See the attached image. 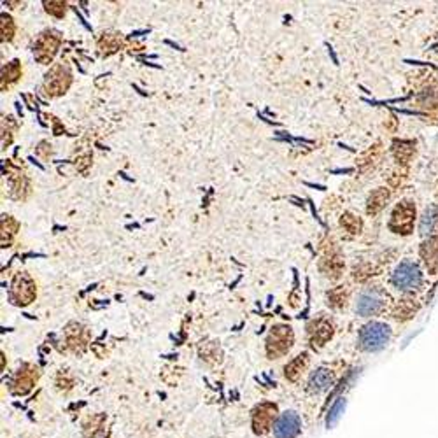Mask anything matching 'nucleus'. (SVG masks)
I'll return each instance as SVG.
<instances>
[{"label": "nucleus", "mask_w": 438, "mask_h": 438, "mask_svg": "<svg viewBox=\"0 0 438 438\" xmlns=\"http://www.w3.org/2000/svg\"><path fill=\"white\" fill-rule=\"evenodd\" d=\"M386 303H388V295L384 289H381L379 286L367 287L359 293L358 302H356V312L363 317L375 316L386 309Z\"/></svg>", "instance_id": "3"}, {"label": "nucleus", "mask_w": 438, "mask_h": 438, "mask_svg": "<svg viewBox=\"0 0 438 438\" xmlns=\"http://www.w3.org/2000/svg\"><path fill=\"white\" fill-rule=\"evenodd\" d=\"M307 363H309L307 354H300L295 361H291L286 367V377L291 379V381H296V377H299V375L302 374L303 368L307 367Z\"/></svg>", "instance_id": "11"}, {"label": "nucleus", "mask_w": 438, "mask_h": 438, "mask_svg": "<svg viewBox=\"0 0 438 438\" xmlns=\"http://www.w3.org/2000/svg\"><path fill=\"white\" fill-rule=\"evenodd\" d=\"M291 340H293V335H291L289 328H275L269 338L270 356L284 354L291 347Z\"/></svg>", "instance_id": "8"}, {"label": "nucleus", "mask_w": 438, "mask_h": 438, "mask_svg": "<svg viewBox=\"0 0 438 438\" xmlns=\"http://www.w3.org/2000/svg\"><path fill=\"white\" fill-rule=\"evenodd\" d=\"M391 284L402 293L412 295V293L419 291L424 284L423 269L414 259H403L393 270Z\"/></svg>", "instance_id": "1"}, {"label": "nucleus", "mask_w": 438, "mask_h": 438, "mask_svg": "<svg viewBox=\"0 0 438 438\" xmlns=\"http://www.w3.org/2000/svg\"><path fill=\"white\" fill-rule=\"evenodd\" d=\"M388 197H389V193L382 190V188L375 191V193H372L370 200H368V212H370V214H375V212L381 211V209L384 207Z\"/></svg>", "instance_id": "12"}, {"label": "nucleus", "mask_w": 438, "mask_h": 438, "mask_svg": "<svg viewBox=\"0 0 438 438\" xmlns=\"http://www.w3.org/2000/svg\"><path fill=\"white\" fill-rule=\"evenodd\" d=\"M302 430V421L296 412H284L273 423V437L275 438H295Z\"/></svg>", "instance_id": "5"}, {"label": "nucleus", "mask_w": 438, "mask_h": 438, "mask_svg": "<svg viewBox=\"0 0 438 438\" xmlns=\"http://www.w3.org/2000/svg\"><path fill=\"white\" fill-rule=\"evenodd\" d=\"M344 407H345L344 398H340L337 403H335L333 409H331V412H330V416H328V428L333 426V424L337 423L338 419H340V414H342V410H344Z\"/></svg>", "instance_id": "13"}, {"label": "nucleus", "mask_w": 438, "mask_h": 438, "mask_svg": "<svg viewBox=\"0 0 438 438\" xmlns=\"http://www.w3.org/2000/svg\"><path fill=\"white\" fill-rule=\"evenodd\" d=\"M416 204L410 200L400 202L395 207L391 214V221H389V228H391L395 234L400 235H409L414 232V225H416Z\"/></svg>", "instance_id": "4"}, {"label": "nucleus", "mask_w": 438, "mask_h": 438, "mask_svg": "<svg viewBox=\"0 0 438 438\" xmlns=\"http://www.w3.org/2000/svg\"><path fill=\"white\" fill-rule=\"evenodd\" d=\"M391 328L386 323H377V321H372V323L365 324L359 331V347L367 352H375L384 349L386 345L391 340Z\"/></svg>", "instance_id": "2"}, {"label": "nucleus", "mask_w": 438, "mask_h": 438, "mask_svg": "<svg viewBox=\"0 0 438 438\" xmlns=\"http://www.w3.org/2000/svg\"><path fill=\"white\" fill-rule=\"evenodd\" d=\"M275 412L277 409L272 403H263V405H259L258 409L255 410V416H252V428H255L256 433L263 435L270 430L273 419H275Z\"/></svg>", "instance_id": "7"}, {"label": "nucleus", "mask_w": 438, "mask_h": 438, "mask_svg": "<svg viewBox=\"0 0 438 438\" xmlns=\"http://www.w3.org/2000/svg\"><path fill=\"white\" fill-rule=\"evenodd\" d=\"M417 310H419V303L412 299H405L398 303V307H396L395 317L398 321H407L410 319Z\"/></svg>", "instance_id": "10"}, {"label": "nucleus", "mask_w": 438, "mask_h": 438, "mask_svg": "<svg viewBox=\"0 0 438 438\" xmlns=\"http://www.w3.org/2000/svg\"><path fill=\"white\" fill-rule=\"evenodd\" d=\"M421 259H423L424 269L428 270V275H437L438 273V235H430L423 242L419 249Z\"/></svg>", "instance_id": "6"}, {"label": "nucleus", "mask_w": 438, "mask_h": 438, "mask_svg": "<svg viewBox=\"0 0 438 438\" xmlns=\"http://www.w3.org/2000/svg\"><path fill=\"white\" fill-rule=\"evenodd\" d=\"M331 384H333V375H331V372L326 370V368H319V370H316L310 375L309 381L310 391L314 393L326 391L328 388H331Z\"/></svg>", "instance_id": "9"}]
</instances>
